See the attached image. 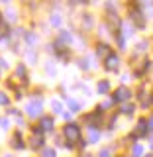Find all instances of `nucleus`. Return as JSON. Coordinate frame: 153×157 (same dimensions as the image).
Segmentation results:
<instances>
[{"instance_id":"obj_1","label":"nucleus","mask_w":153,"mask_h":157,"mask_svg":"<svg viewBox=\"0 0 153 157\" xmlns=\"http://www.w3.org/2000/svg\"><path fill=\"white\" fill-rule=\"evenodd\" d=\"M63 134L69 141H81V128L77 124H67L63 128Z\"/></svg>"},{"instance_id":"obj_2","label":"nucleus","mask_w":153,"mask_h":157,"mask_svg":"<svg viewBox=\"0 0 153 157\" xmlns=\"http://www.w3.org/2000/svg\"><path fill=\"white\" fill-rule=\"evenodd\" d=\"M26 112H28V116H32V118H37L39 114H41V100H37L36 102H29L28 108H26Z\"/></svg>"},{"instance_id":"obj_3","label":"nucleus","mask_w":153,"mask_h":157,"mask_svg":"<svg viewBox=\"0 0 153 157\" xmlns=\"http://www.w3.org/2000/svg\"><path fill=\"white\" fill-rule=\"evenodd\" d=\"M39 130H41V132H51L53 130V118H41Z\"/></svg>"},{"instance_id":"obj_4","label":"nucleus","mask_w":153,"mask_h":157,"mask_svg":"<svg viewBox=\"0 0 153 157\" xmlns=\"http://www.w3.org/2000/svg\"><path fill=\"white\" fill-rule=\"evenodd\" d=\"M128 98H130V90H128V88H118L116 90V96L112 98V100H128Z\"/></svg>"},{"instance_id":"obj_5","label":"nucleus","mask_w":153,"mask_h":157,"mask_svg":"<svg viewBox=\"0 0 153 157\" xmlns=\"http://www.w3.org/2000/svg\"><path fill=\"white\" fill-rule=\"evenodd\" d=\"M106 69H110V71H116L118 69V57L112 53V55H108V59H106Z\"/></svg>"},{"instance_id":"obj_6","label":"nucleus","mask_w":153,"mask_h":157,"mask_svg":"<svg viewBox=\"0 0 153 157\" xmlns=\"http://www.w3.org/2000/svg\"><path fill=\"white\" fill-rule=\"evenodd\" d=\"M12 147H16V149H24V144H22V136H20V134H14V140H12Z\"/></svg>"},{"instance_id":"obj_7","label":"nucleus","mask_w":153,"mask_h":157,"mask_svg":"<svg viewBox=\"0 0 153 157\" xmlns=\"http://www.w3.org/2000/svg\"><path fill=\"white\" fill-rule=\"evenodd\" d=\"M88 140H90V144H96L98 141V130H94V128H90V132H88Z\"/></svg>"},{"instance_id":"obj_8","label":"nucleus","mask_w":153,"mask_h":157,"mask_svg":"<svg viewBox=\"0 0 153 157\" xmlns=\"http://www.w3.org/2000/svg\"><path fill=\"white\" fill-rule=\"evenodd\" d=\"M41 157H57L55 149H51V147H45V149L41 151Z\"/></svg>"},{"instance_id":"obj_9","label":"nucleus","mask_w":153,"mask_h":157,"mask_svg":"<svg viewBox=\"0 0 153 157\" xmlns=\"http://www.w3.org/2000/svg\"><path fill=\"white\" fill-rule=\"evenodd\" d=\"M108 88H110V85H108L106 81L98 82V92H100V94H104V92H108Z\"/></svg>"},{"instance_id":"obj_10","label":"nucleus","mask_w":153,"mask_h":157,"mask_svg":"<svg viewBox=\"0 0 153 157\" xmlns=\"http://www.w3.org/2000/svg\"><path fill=\"white\" fill-rule=\"evenodd\" d=\"M147 132V122L145 120H140V126H137V134H145Z\"/></svg>"},{"instance_id":"obj_11","label":"nucleus","mask_w":153,"mask_h":157,"mask_svg":"<svg viewBox=\"0 0 153 157\" xmlns=\"http://www.w3.org/2000/svg\"><path fill=\"white\" fill-rule=\"evenodd\" d=\"M69 106H71L73 112H78V108H81V104H78L77 100H71V98H69Z\"/></svg>"},{"instance_id":"obj_12","label":"nucleus","mask_w":153,"mask_h":157,"mask_svg":"<svg viewBox=\"0 0 153 157\" xmlns=\"http://www.w3.org/2000/svg\"><path fill=\"white\" fill-rule=\"evenodd\" d=\"M51 106H53V110H55V112H61L63 110V108H61V102H57V100H53Z\"/></svg>"},{"instance_id":"obj_13","label":"nucleus","mask_w":153,"mask_h":157,"mask_svg":"<svg viewBox=\"0 0 153 157\" xmlns=\"http://www.w3.org/2000/svg\"><path fill=\"white\" fill-rule=\"evenodd\" d=\"M98 53H100V55H108L110 51H108V47H106V45H98Z\"/></svg>"},{"instance_id":"obj_14","label":"nucleus","mask_w":153,"mask_h":157,"mask_svg":"<svg viewBox=\"0 0 153 157\" xmlns=\"http://www.w3.org/2000/svg\"><path fill=\"white\" fill-rule=\"evenodd\" d=\"M141 153H143V149H141V145H134V155L140 157Z\"/></svg>"},{"instance_id":"obj_15","label":"nucleus","mask_w":153,"mask_h":157,"mask_svg":"<svg viewBox=\"0 0 153 157\" xmlns=\"http://www.w3.org/2000/svg\"><path fill=\"white\" fill-rule=\"evenodd\" d=\"M8 102H10V100H8V96H6V94H2V92H0V104H4V106H6Z\"/></svg>"},{"instance_id":"obj_16","label":"nucleus","mask_w":153,"mask_h":157,"mask_svg":"<svg viewBox=\"0 0 153 157\" xmlns=\"http://www.w3.org/2000/svg\"><path fill=\"white\" fill-rule=\"evenodd\" d=\"M0 128H2V130L8 128V120H6V118H0Z\"/></svg>"},{"instance_id":"obj_17","label":"nucleus","mask_w":153,"mask_h":157,"mask_svg":"<svg viewBox=\"0 0 153 157\" xmlns=\"http://www.w3.org/2000/svg\"><path fill=\"white\" fill-rule=\"evenodd\" d=\"M98 157H110V149H102V151H100V155H98Z\"/></svg>"},{"instance_id":"obj_18","label":"nucleus","mask_w":153,"mask_h":157,"mask_svg":"<svg viewBox=\"0 0 153 157\" xmlns=\"http://www.w3.org/2000/svg\"><path fill=\"white\" fill-rule=\"evenodd\" d=\"M132 110H134L132 106H124V108H122V112H124V114H132Z\"/></svg>"},{"instance_id":"obj_19","label":"nucleus","mask_w":153,"mask_h":157,"mask_svg":"<svg viewBox=\"0 0 153 157\" xmlns=\"http://www.w3.org/2000/svg\"><path fill=\"white\" fill-rule=\"evenodd\" d=\"M71 2H75V4H82V2H86V0H71Z\"/></svg>"},{"instance_id":"obj_20","label":"nucleus","mask_w":153,"mask_h":157,"mask_svg":"<svg viewBox=\"0 0 153 157\" xmlns=\"http://www.w3.org/2000/svg\"><path fill=\"white\" fill-rule=\"evenodd\" d=\"M149 128H151V130H153V118H151V120H149Z\"/></svg>"},{"instance_id":"obj_21","label":"nucleus","mask_w":153,"mask_h":157,"mask_svg":"<svg viewBox=\"0 0 153 157\" xmlns=\"http://www.w3.org/2000/svg\"><path fill=\"white\" fill-rule=\"evenodd\" d=\"M147 157H153V155H147Z\"/></svg>"},{"instance_id":"obj_22","label":"nucleus","mask_w":153,"mask_h":157,"mask_svg":"<svg viewBox=\"0 0 153 157\" xmlns=\"http://www.w3.org/2000/svg\"><path fill=\"white\" fill-rule=\"evenodd\" d=\"M4 2H8V0H4Z\"/></svg>"}]
</instances>
